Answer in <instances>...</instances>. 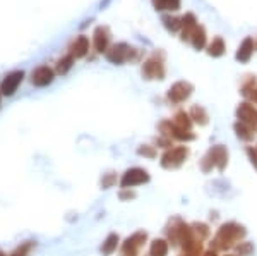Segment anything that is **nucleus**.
<instances>
[{"mask_svg":"<svg viewBox=\"0 0 257 256\" xmlns=\"http://www.w3.org/2000/svg\"><path fill=\"white\" fill-rule=\"evenodd\" d=\"M247 236V230L243 225L237 224V222H226L218 229L216 236H214L213 242H211V249L214 251H226L231 249Z\"/></svg>","mask_w":257,"mask_h":256,"instance_id":"f257e3e1","label":"nucleus"},{"mask_svg":"<svg viewBox=\"0 0 257 256\" xmlns=\"http://www.w3.org/2000/svg\"><path fill=\"white\" fill-rule=\"evenodd\" d=\"M167 237H168V242L172 246H189L190 242L196 241V236H194V230H192V225L185 224L182 218H172L170 224L167 227Z\"/></svg>","mask_w":257,"mask_h":256,"instance_id":"f03ea898","label":"nucleus"},{"mask_svg":"<svg viewBox=\"0 0 257 256\" xmlns=\"http://www.w3.org/2000/svg\"><path fill=\"white\" fill-rule=\"evenodd\" d=\"M228 165V150L223 144H214L208 150V153L202 156L201 160V170L204 174H209L213 168H218L219 172H223Z\"/></svg>","mask_w":257,"mask_h":256,"instance_id":"7ed1b4c3","label":"nucleus"},{"mask_svg":"<svg viewBox=\"0 0 257 256\" xmlns=\"http://www.w3.org/2000/svg\"><path fill=\"white\" fill-rule=\"evenodd\" d=\"M189 148L187 146H175V148H168L163 155H161V167L167 168V170H173V168H178L182 163L187 160L189 156Z\"/></svg>","mask_w":257,"mask_h":256,"instance_id":"20e7f679","label":"nucleus"},{"mask_svg":"<svg viewBox=\"0 0 257 256\" xmlns=\"http://www.w3.org/2000/svg\"><path fill=\"white\" fill-rule=\"evenodd\" d=\"M136 55H138V50L128 47L127 43L113 45V47H110L105 53L106 60L111 62V64H123V62H127V60H134Z\"/></svg>","mask_w":257,"mask_h":256,"instance_id":"39448f33","label":"nucleus"},{"mask_svg":"<svg viewBox=\"0 0 257 256\" xmlns=\"http://www.w3.org/2000/svg\"><path fill=\"white\" fill-rule=\"evenodd\" d=\"M148 241V232L146 230H138L132 236H128L125 241L122 242L120 247V256H139L141 247L144 246V242Z\"/></svg>","mask_w":257,"mask_h":256,"instance_id":"423d86ee","label":"nucleus"},{"mask_svg":"<svg viewBox=\"0 0 257 256\" xmlns=\"http://www.w3.org/2000/svg\"><path fill=\"white\" fill-rule=\"evenodd\" d=\"M149 179H151V177H149L148 170H144V168H141V167H132L123 172L122 179H120V188L131 189V188H136V186L149 183Z\"/></svg>","mask_w":257,"mask_h":256,"instance_id":"0eeeda50","label":"nucleus"},{"mask_svg":"<svg viewBox=\"0 0 257 256\" xmlns=\"http://www.w3.org/2000/svg\"><path fill=\"white\" fill-rule=\"evenodd\" d=\"M143 76L146 79H163L165 77V64H163V55H151L149 59L143 64Z\"/></svg>","mask_w":257,"mask_h":256,"instance_id":"6e6552de","label":"nucleus"},{"mask_svg":"<svg viewBox=\"0 0 257 256\" xmlns=\"http://www.w3.org/2000/svg\"><path fill=\"white\" fill-rule=\"evenodd\" d=\"M160 131H161V136H167L170 139H177V141H182V143H187V141H192L196 136H194L190 131L187 129H182L178 127L175 122L172 121H163L160 124Z\"/></svg>","mask_w":257,"mask_h":256,"instance_id":"1a4fd4ad","label":"nucleus"},{"mask_svg":"<svg viewBox=\"0 0 257 256\" xmlns=\"http://www.w3.org/2000/svg\"><path fill=\"white\" fill-rule=\"evenodd\" d=\"M237 119L250 129H257V109L250 102H243L237 107Z\"/></svg>","mask_w":257,"mask_h":256,"instance_id":"9d476101","label":"nucleus"},{"mask_svg":"<svg viewBox=\"0 0 257 256\" xmlns=\"http://www.w3.org/2000/svg\"><path fill=\"white\" fill-rule=\"evenodd\" d=\"M24 79V71H12L7 74L6 77L0 82V93L4 97H12L16 92H18L19 84Z\"/></svg>","mask_w":257,"mask_h":256,"instance_id":"9b49d317","label":"nucleus"},{"mask_svg":"<svg viewBox=\"0 0 257 256\" xmlns=\"http://www.w3.org/2000/svg\"><path fill=\"white\" fill-rule=\"evenodd\" d=\"M194 86L187 81H177L172 88L168 90V100L172 103H182L192 95Z\"/></svg>","mask_w":257,"mask_h":256,"instance_id":"f8f14e48","label":"nucleus"},{"mask_svg":"<svg viewBox=\"0 0 257 256\" xmlns=\"http://www.w3.org/2000/svg\"><path fill=\"white\" fill-rule=\"evenodd\" d=\"M53 79H55V71L48 65H40L31 74V82L38 88H45V86L52 84Z\"/></svg>","mask_w":257,"mask_h":256,"instance_id":"ddd939ff","label":"nucleus"},{"mask_svg":"<svg viewBox=\"0 0 257 256\" xmlns=\"http://www.w3.org/2000/svg\"><path fill=\"white\" fill-rule=\"evenodd\" d=\"M108 43H110V33L106 28L98 26L93 33V45L96 48L98 53H106L108 50Z\"/></svg>","mask_w":257,"mask_h":256,"instance_id":"4468645a","label":"nucleus"},{"mask_svg":"<svg viewBox=\"0 0 257 256\" xmlns=\"http://www.w3.org/2000/svg\"><path fill=\"white\" fill-rule=\"evenodd\" d=\"M69 50H70V55H72L74 59H82V57H86V53L89 52L88 36H77V38L70 43Z\"/></svg>","mask_w":257,"mask_h":256,"instance_id":"2eb2a0df","label":"nucleus"},{"mask_svg":"<svg viewBox=\"0 0 257 256\" xmlns=\"http://www.w3.org/2000/svg\"><path fill=\"white\" fill-rule=\"evenodd\" d=\"M199 26L197 24V19L192 12H187V14L182 18V40H190L196 31V28Z\"/></svg>","mask_w":257,"mask_h":256,"instance_id":"dca6fc26","label":"nucleus"},{"mask_svg":"<svg viewBox=\"0 0 257 256\" xmlns=\"http://www.w3.org/2000/svg\"><path fill=\"white\" fill-rule=\"evenodd\" d=\"M252 53H254V40H252L250 36H247V38L240 43L235 59H237L238 62H242V64H245V62L250 60Z\"/></svg>","mask_w":257,"mask_h":256,"instance_id":"f3484780","label":"nucleus"},{"mask_svg":"<svg viewBox=\"0 0 257 256\" xmlns=\"http://www.w3.org/2000/svg\"><path fill=\"white\" fill-rule=\"evenodd\" d=\"M118 242H120L118 234H115V232L108 234L105 241H103V244H101V254H103V256L113 254L115 251H117V247H118Z\"/></svg>","mask_w":257,"mask_h":256,"instance_id":"a211bd4d","label":"nucleus"},{"mask_svg":"<svg viewBox=\"0 0 257 256\" xmlns=\"http://www.w3.org/2000/svg\"><path fill=\"white\" fill-rule=\"evenodd\" d=\"M170 242L167 239H155L149 246V256H168Z\"/></svg>","mask_w":257,"mask_h":256,"instance_id":"6ab92c4d","label":"nucleus"},{"mask_svg":"<svg viewBox=\"0 0 257 256\" xmlns=\"http://www.w3.org/2000/svg\"><path fill=\"white\" fill-rule=\"evenodd\" d=\"M189 115H190V119H192V122L199 124V126H206V124L209 122V115L206 112L204 107H201V105H194L192 109H190Z\"/></svg>","mask_w":257,"mask_h":256,"instance_id":"aec40b11","label":"nucleus"},{"mask_svg":"<svg viewBox=\"0 0 257 256\" xmlns=\"http://www.w3.org/2000/svg\"><path fill=\"white\" fill-rule=\"evenodd\" d=\"M206 40H208V36H206V30L202 26H197L196 31H194V35H192V38H190L192 47L196 48V50H202V48L206 47Z\"/></svg>","mask_w":257,"mask_h":256,"instance_id":"412c9836","label":"nucleus"},{"mask_svg":"<svg viewBox=\"0 0 257 256\" xmlns=\"http://www.w3.org/2000/svg\"><path fill=\"white\" fill-rule=\"evenodd\" d=\"M233 129H235V133H237L238 136V139H242V141H252L254 139V129H250L248 126H245V124H242V122H235V126H233Z\"/></svg>","mask_w":257,"mask_h":256,"instance_id":"4be33fe9","label":"nucleus"},{"mask_svg":"<svg viewBox=\"0 0 257 256\" xmlns=\"http://www.w3.org/2000/svg\"><path fill=\"white\" fill-rule=\"evenodd\" d=\"M156 11H178L180 9V0H151Z\"/></svg>","mask_w":257,"mask_h":256,"instance_id":"5701e85b","label":"nucleus"},{"mask_svg":"<svg viewBox=\"0 0 257 256\" xmlns=\"http://www.w3.org/2000/svg\"><path fill=\"white\" fill-rule=\"evenodd\" d=\"M225 50H226L225 41H223V38H219V36H216V38L208 45V53L211 57H221L223 53H225Z\"/></svg>","mask_w":257,"mask_h":256,"instance_id":"b1692460","label":"nucleus"},{"mask_svg":"<svg viewBox=\"0 0 257 256\" xmlns=\"http://www.w3.org/2000/svg\"><path fill=\"white\" fill-rule=\"evenodd\" d=\"M202 241H199V239H196L194 242H190L189 246L182 247L180 254L178 256H202Z\"/></svg>","mask_w":257,"mask_h":256,"instance_id":"393cba45","label":"nucleus"},{"mask_svg":"<svg viewBox=\"0 0 257 256\" xmlns=\"http://www.w3.org/2000/svg\"><path fill=\"white\" fill-rule=\"evenodd\" d=\"M74 57L70 55H65V57H62V59L57 62V74H60V76H64V74H67L70 69H72V65H74Z\"/></svg>","mask_w":257,"mask_h":256,"instance_id":"a878e982","label":"nucleus"},{"mask_svg":"<svg viewBox=\"0 0 257 256\" xmlns=\"http://www.w3.org/2000/svg\"><path fill=\"white\" fill-rule=\"evenodd\" d=\"M173 122H175L178 127H182V129H187V131H190V127H192V119H190V115L187 112H184V110H180V112L175 114Z\"/></svg>","mask_w":257,"mask_h":256,"instance_id":"bb28decb","label":"nucleus"},{"mask_svg":"<svg viewBox=\"0 0 257 256\" xmlns=\"http://www.w3.org/2000/svg\"><path fill=\"white\" fill-rule=\"evenodd\" d=\"M242 95L247 97L248 100H252L257 105V86H255V79H250L248 82L242 86Z\"/></svg>","mask_w":257,"mask_h":256,"instance_id":"cd10ccee","label":"nucleus"},{"mask_svg":"<svg viewBox=\"0 0 257 256\" xmlns=\"http://www.w3.org/2000/svg\"><path fill=\"white\" fill-rule=\"evenodd\" d=\"M192 230H194V236H196L199 241H204V239L209 236V227L206 224H202V222L192 224Z\"/></svg>","mask_w":257,"mask_h":256,"instance_id":"c85d7f7f","label":"nucleus"},{"mask_svg":"<svg viewBox=\"0 0 257 256\" xmlns=\"http://www.w3.org/2000/svg\"><path fill=\"white\" fill-rule=\"evenodd\" d=\"M33 246H35V241L21 242V244L11 253V256H28V254H30V251L33 249Z\"/></svg>","mask_w":257,"mask_h":256,"instance_id":"c756f323","label":"nucleus"},{"mask_svg":"<svg viewBox=\"0 0 257 256\" xmlns=\"http://www.w3.org/2000/svg\"><path fill=\"white\" fill-rule=\"evenodd\" d=\"M235 251H237V256H252L254 254V244L248 241H243L235 246Z\"/></svg>","mask_w":257,"mask_h":256,"instance_id":"7c9ffc66","label":"nucleus"},{"mask_svg":"<svg viewBox=\"0 0 257 256\" xmlns=\"http://www.w3.org/2000/svg\"><path fill=\"white\" fill-rule=\"evenodd\" d=\"M163 24L168 31H178L182 30V19L178 18H172V16H165L163 18Z\"/></svg>","mask_w":257,"mask_h":256,"instance_id":"2f4dec72","label":"nucleus"},{"mask_svg":"<svg viewBox=\"0 0 257 256\" xmlns=\"http://www.w3.org/2000/svg\"><path fill=\"white\" fill-rule=\"evenodd\" d=\"M138 155L139 156H144V158H156V148L155 146H149V144H141L138 148Z\"/></svg>","mask_w":257,"mask_h":256,"instance_id":"473e14b6","label":"nucleus"},{"mask_svg":"<svg viewBox=\"0 0 257 256\" xmlns=\"http://www.w3.org/2000/svg\"><path fill=\"white\" fill-rule=\"evenodd\" d=\"M115 184H117V174H113V172H108V174H105L101 177L103 189H110V188H113Z\"/></svg>","mask_w":257,"mask_h":256,"instance_id":"72a5a7b5","label":"nucleus"},{"mask_svg":"<svg viewBox=\"0 0 257 256\" xmlns=\"http://www.w3.org/2000/svg\"><path fill=\"white\" fill-rule=\"evenodd\" d=\"M118 198L122 201H131V200H134V198H136V193L132 191V189H122V191L118 193Z\"/></svg>","mask_w":257,"mask_h":256,"instance_id":"f704fd0d","label":"nucleus"},{"mask_svg":"<svg viewBox=\"0 0 257 256\" xmlns=\"http://www.w3.org/2000/svg\"><path fill=\"white\" fill-rule=\"evenodd\" d=\"M247 156H248V160H250V163L254 165V168L257 170V150L255 148L248 146L247 148Z\"/></svg>","mask_w":257,"mask_h":256,"instance_id":"c9c22d12","label":"nucleus"},{"mask_svg":"<svg viewBox=\"0 0 257 256\" xmlns=\"http://www.w3.org/2000/svg\"><path fill=\"white\" fill-rule=\"evenodd\" d=\"M156 144L161 148H170L172 146V139L167 138V136H160V138H156Z\"/></svg>","mask_w":257,"mask_h":256,"instance_id":"e433bc0d","label":"nucleus"},{"mask_svg":"<svg viewBox=\"0 0 257 256\" xmlns=\"http://www.w3.org/2000/svg\"><path fill=\"white\" fill-rule=\"evenodd\" d=\"M202 256H218V251H214V249L204 251V253H202Z\"/></svg>","mask_w":257,"mask_h":256,"instance_id":"4c0bfd02","label":"nucleus"},{"mask_svg":"<svg viewBox=\"0 0 257 256\" xmlns=\"http://www.w3.org/2000/svg\"><path fill=\"white\" fill-rule=\"evenodd\" d=\"M0 256H7V254H6V253H4V251H2V249H0Z\"/></svg>","mask_w":257,"mask_h":256,"instance_id":"58836bf2","label":"nucleus"},{"mask_svg":"<svg viewBox=\"0 0 257 256\" xmlns=\"http://www.w3.org/2000/svg\"><path fill=\"white\" fill-rule=\"evenodd\" d=\"M226 256H237V254H226Z\"/></svg>","mask_w":257,"mask_h":256,"instance_id":"ea45409f","label":"nucleus"},{"mask_svg":"<svg viewBox=\"0 0 257 256\" xmlns=\"http://www.w3.org/2000/svg\"><path fill=\"white\" fill-rule=\"evenodd\" d=\"M255 150H257V146H255Z\"/></svg>","mask_w":257,"mask_h":256,"instance_id":"a19ab883","label":"nucleus"},{"mask_svg":"<svg viewBox=\"0 0 257 256\" xmlns=\"http://www.w3.org/2000/svg\"><path fill=\"white\" fill-rule=\"evenodd\" d=\"M0 95H2V93H0Z\"/></svg>","mask_w":257,"mask_h":256,"instance_id":"79ce46f5","label":"nucleus"}]
</instances>
